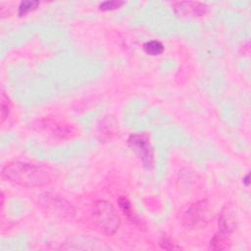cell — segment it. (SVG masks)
Segmentation results:
<instances>
[{"mask_svg":"<svg viewBox=\"0 0 251 251\" xmlns=\"http://www.w3.org/2000/svg\"><path fill=\"white\" fill-rule=\"evenodd\" d=\"M128 145L136 156L141 160L143 166L150 170L154 166V150L147 133H133L127 139Z\"/></svg>","mask_w":251,"mask_h":251,"instance_id":"277c9868","label":"cell"},{"mask_svg":"<svg viewBox=\"0 0 251 251\" xmlns=\"http://www.w3.org/2000/svg\"><path fill=\"white\" fill-rule=\"evenodd\" d=\"M176 15L183 18H198L205 15L208 7L205 3L198 1H177L172 3Z\"/></svg>","mask_w":251,"mask_h":251,"instance_id":"52a82bcc","label":"cell"},{"mask_svg":"<svg viewBox=\"0 0 251 251\" xmlns=\"http://www.w3.org/2000/svg\"><path fill=\"white\" fill-rule=\"evenodd\" d=\"M92 214L97 226L107 235H113L119 229L121 219L111 202L107 200L96 201Z\"/></svg>","mask_w":251,"mask_h":251,"instance_id":"7a4b0ae2","label":"cell"},{"mask_svg":"<svg viewBox=\"0 0 251 251\" xmlns=\"http://www.w3.org/2000/svg\"><path fill=\"white\" fill-rule=\"evenodd\" d=\"M33 126L38 131L61 139H72L78 135V129L75 125L52 118L38 120Z\"/></svg>","mask_w":251,"mask_h":251,"instance_id":"3957f363","label":"cell"},{"mask_svg":"<svg viewBox=\"0 0 251 251\" xmlns=\"http://www.w3.org/2000/svg\"><path fill=\"white\" fill-rule=\"evenodd\" d=\"M123 5H125V2L123 1H117V0H113V1H105L99 4V9L101 11L107 12V11H113V10H117L119 8H121Z\"/></svg>","mask_w":251,"mask_h":251,"instance_id":"4fadbf2b","label":"cell"},{"mask_svg":"<svg viewBox=\"0 0 251 251\" xmlns=\"http://www.w3.org/2000/svg\"><path fill=\"white\" fill-rule=\"evenodd\" d=\"M40 204L50 213L62 218H72L75 213L72 203L55 194L45 193L40 199Z\"/></svg>","mask_w":251,"mask_h":251,"instance_id":"8992f818","label":"cell"},{"mask_svg":"<svg viewBox=\"0 0 251 251\" xmlns=\"http://www.w3.org/2000/svg\"><path fill=\"white\" fill-rule=\"evenodd\" d=\"M12 108H13V104L11 100L5 94V92L2 91V94H1V123L2 124L9 117L12 111Z\"/></svg>","mask_w":251,"mask_h":251,"instance_id":"8fae6325","label":"cell"},{"mask_svg":"<svg viewBox=\"0 0 251 251\" xmlns=\"http://www.w3.org/2000/svg\"><path fill=\"white\" fill-rule=\"evenodd\" d=\"M40 5L39 1H23L18 7V15L20 17L25 16L26 14L32 12Z\"/></svg>","mask_w":251,"mask_h":251,"instance_id":"7c38bea8","label":"cell"},{"mask_svg":"<svg viewBox=\"0 0 251 251\" xmlns=\"http://www.w3.org/2000/svg\"><path fill=\"white\" fill-rule=\"evenodd\" d=\"M210 207L207 200H201L191 205L183 216V223L189 228L205 226L210 221Z\"/></svg>","mask_w":251,"mask_h":251,"instance_id":"5b68a950","label":"cell"},{"mask_svg":"<svg viewBox=\"0 0 251 251\" xmlns=\"http://www.w3.org/2000/svg\"><path fill=\"white\" fill-rule=\"evenodd\" d=\"M232 232V229L227 223V220L223 212L219 221V229L210 241V249L222 250L227 247V240Z\"/></svg>","mask_w":251,"mask_h":251,"instance_id":"ba28073f","label":"cell"},{"mask_svg":"<svg viewBox=\"0 0 251 251\" xmlns=\"http://www.w3.org/2000/svg\"><path fill=\"white\" fill-rule=\"evenodd\" d=\"M160 246L163 248V249H166V250H173V249H178V247L176 245V243L173 242V240L167 236V235H163L160 239Z\"/></svg>","mask_w":251,"mask_h":251,"instance_id":"5bb4252c","label":"cell"},{"mask_svg":"<svg viewBox=\"0 0 251 251\" xmlns=\"http://www.w3.org/2000/svg\"><path fill=\"white\" fill-rule=\"evenodd\" d=\"M118 203H119V206L123 212V214L131 222L135 223V224H138L139 221L136 217V215L134 214L133 210H132V207H131V204L129 202V200L125 197V196H121L118 200Z\"/></svg>","mask_w":251,"mask_h":251,"instance_id":"9c48e42d","label":"cell"},{"mask_svg":"<svg viewBox=\"0 0 251 251\" xmlns=\"http://www.w3.org/2000/svg\"><path fill=\"white\" fill-rule=\"evenodd\" d=\"M1 176L13 184L32 188L50 184L55 178V171L49 166L16 161L3 167Z\"/></svg>","mask_w":251,"mask_h":251,"instance_id":"6da1fadb","label":"cell"},{"mask_svg":"<svg viewBox=\"0 0 251 251\" xmlns=\"http://www.w3.org/2000/svg\"><path fill=\"white\" fill-rule=\"evenodd\" d=\"M243 182H244L245 186H249V174H247V175L244 176Z\"/></svg>","mask_w":251,"mask_h":251,"instance_id":"9a60e30c","label":"cell"},{"mask_svg":"<svg viewBox=\"0 0 251 251\" xmlns=\"http://www.w3.org/2000/svg\"><path fill=\"white\" fill-rule=\"evenodd\" d=\"M142 48H143L144 52L147 55H150V56H159L165 50V47H164L163 43L161 41H159V40L147 41V42H145L143 44Z\"/></svg>","mask_w":251,"mask_h":251,"instance_id":"30bf717a","label":"cell"}]
</instances>
